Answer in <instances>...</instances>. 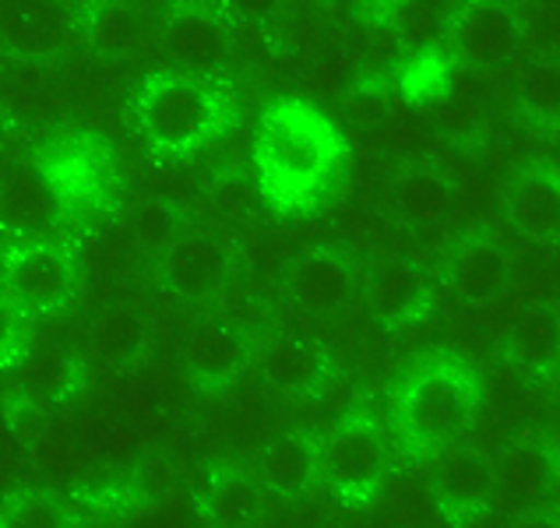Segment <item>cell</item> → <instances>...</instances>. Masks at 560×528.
<instances>
[{"label": "cell", "mask_w": 560, "mask_h": 528, "mask_svg": "<svg viewBox=\"0 0 560 528\" xmlns=\"http://www.w3.org/2000/svg\"><path fill=\"white\" fill-rule=\"evenodd\" d=\"M493 501L511 515H533L553 490V455L536 441L504 447L490 466Z\"/></svg>", "instance_id": "2e32d148"}, {"label": "cell", "mask_w": 560, "mask_h": 528, "mask_svg": "<svg viewBox=\"0 0 560 528\" xmlns=\"http://www.w3.org/2000/svg\"><path fill=\"white\" fill-rule=\"evenodd\" d=\"M504 215L511 230L525 239H553L560 230V184L547 166H525L511 176L504 195Z\"/></svg>", "instance_id": "ac0fdd59"}, {"label": "cell", "mask_w": 560, "mask_h": 528, "mask_svg": "<svg viewBox=\"0 0 560 528\" xmlns=\"http://www.w3.org/2000/svg\"><path fill=\"white\" fill-rule=\"evenodd\" d=\"M357 293L353 261L335 247H314L290 265L285 271V296H290L303 314L331 317L349 307Z\"/></svg>", "instance_id": "4fadbf2b"}, {"label": "cell", "mask_w": 560, "mask_h": 528, "mask_svg": "<svg viewBox=\"0 0 560 528\" xmlns=\"http://www.w3.org/2000/svg\"><path fill=\"white\" fill-rule=\"evenodd\" d=\"M233 109L208 74L152 71L131 92V127L159 159H184L230 131Z\"/></svg>", "instance_id": "3957f363"}, {"label": "cell", "mask_w": 560, "mask_h": 528, "mask_svg": "<svg viewBox=\"0 0 560 528\" xmlns=\"http://www.w3.org/2000/svg\"><path fill=\"white\" fill-rule=\"evenodd\" d=\"M78 290V265L71 250L54 239H19L0 265V293L25 317L57 314Z\"/></svg>", "instance_id": "5b68a950"}, {"label": "cell", "mask_w": 560, "mask_h": 528, "mask_svg": "<svg viewBox=\"0 0 560 528\" xmlns=\"http://www.w3.org/2000/svg\"><path fill=\"white\" fill-rule=\"evenodd\" d=\"M392 204L395 215L412 230H441L452 219L455 208V190L438 169L412 166L395 176L392 187Z\"/></svg>", "instance_id": "7402d4cb"}, {"label": "cell", "mask_w": 560, "mask_h": 528, "mask_svg": "<svg viewBox=\"0 0 560 528\" xmlns=\"http://www.w3.org/2000/svg\"><path fill=\"white\" fill-rule=\"evenodd\" d=\"M349 141L307 95H271L250 138V176L261 204L276 215H303L339 190Z\"/></svg>", "instance_id": "6da1fadb"}, {"label": "cell", "mask_w": 560, "mask_h": 528, "mask_svg": "<svg viewBox=\"0 0 560 528\" xmlns=\"http://www.w3.org/2000/svg\"><path fill=\"white\" fill-rule=\"evenodd\" d=\"M427 486L441 511V525H472L493 507L490 461L466 444H444L423 458Z\"/></svg>", "instance_id": "9c48e42d"}, {"label": "cell", "mask_w": 560, "mask_h": 528, "mask_svg": "<svg viewBox=\"0 0 560 528\" xmlns=\"http://www.w3.org/2000/svg\"><path fill=\"white\" fill-rule=\"evenodd\" d=\"M28 342V317L0 293V371H11L19 352Z\"/></svg>", "instance_id": "83f0119b"}, {"label": "cell", "mask_w": 560, "mask_h": 528, "mask_svg": "<svg viewBox=\"0 0 560 528\" xmlns=\"http://www.w3.org/2000/svg\"><path fill=\"white\" fill-rule=\"evenodd\" d=\"M74 43V14L63 0H0V57L39 68Z\"/></svg>", "instance_id": "ba28073f"}, {"label": "cell", "mask_w": 560, "mask_h": 528, "mask_svg": "<svg viewBox=\"0 0 560 528\" xmlns=\"http://www.w3.org/2000/svg\"><path fill=\"white\" fill-rule=\"evenodd\" d=\"M511 282V261L487 233H462L444 254V285L466 303L501 296Z\"/></svg>", "instance_id": "9a60e30c"}, {"label": "cell", "mask_w": 560, "mask_h": 528, "mask_svg": "<svg viewBox=\"0 0 560 528\" xmlns=\"http://www.w3.org/2000/svg\"><path fill=\"white\" fill-rule=\"evenodd\" d=\"M74 14V39L95 57L124 60L138 43V14L127 0H85Z\"/></svg>", "instance_id": "603a6c76"}, {"label": "cell", "mask_w": 560, "mask_h": 528, "mask_svg": "<svg viewBox=\"0 0 560 528\" xmlns=\"http://www.w3.org/2000/svg\"><path fill=\"white\" fill-rule=\"evenodd\" d=\"M508 356L533 377L550 374L557 363V317L550 310L518 317V325L508 331Z\"/></svg>", "instance_id": "cb8c5ba5"}, {"label": "cell", "mask_w": 560, "mask_h": 528, "mask_svg": "<svg viewBox=\"0 0 560 528\" xmlns=\"http://www.w3.org/2000/svg\"><path fill=\"white\" fill-rule=\"evenodd\" d=\"M141 345V328L135 321V314L109 307L95 317V325L89 328V352L92 360H100L106 366H124L135 356Z\"/></svg>", "instance_id": "484cf974"}, {"label": "cell", "mask_w": 560, "mask_h": 528, "mask_svg": "<svg viewBox=\"0 0 560 528\" xmlns=\"http://www.w3.org/2000/svg\"><path fill=\"white\" fill-rule=\"evenodd\" d=\"M14 380H19V388L36 398V402H50V406H60L74 398L82 391V384L89 377V360L82 352H71V349H60V345H28L19 352V360L11 363Z\"/></svg>", "instance_id": "e0dca14e"}, {"label": "cell", "mask_w": 560, "mask_h": 528, "mask_svg": "<svg viewBox=\"0 0 560 528\" xmlns=\"http://www.w3.org/2000/svg\"><path fill=\"white\" fill-rule=\"evenodd\" d=\"M57 212L60 201L43 166H22L0 184V226L4 230L32 236L50 226Z\"/></svg>", "instance_id": "44dd1931"}, {"label": "cell", "mask_w": 560, "mask_h": 528, "mask_svg": "<svg viewBox=\"0 0 560 528\" xmlns=\"http://www.w3.org/2000/svg\"><path fill=\"white\" fill-rule=\"evenodd\" d=\"M317 444V483L342 507H366L384 483L388 451L374 415L353 406L335 420Z\"/></svg>", "instance_id": "277c9868"}, {"label": "cell", "mask_w": 560, "mask_h": 528, "mask_svg": "<svg viewBox=\"0 0 560 528\" xmlns=\"http://www.w3.org/2000/svg\"><path fill=\"white\" fill-rule=\"evenodd\" d=\"M483 406V380L452 349L423 356L392 391V437L409 461L458 441Z\"/></svg>", "instance_id": "7a4b0ae2"}, {"label": "cell", "mask_w": 560, "mask_h": 528, "mask_svg": "<svg viewBox=\"0 0 560 528\" xmlns=\"http://www.w3.org/2000/svg\"><path fill=\"white\" fill-rule=\"evenodd\" d=\"M198 515L215 528H250L261 518L258 479L230 461H212L205 469V486L198 493Z\"/></svg>", "instance_id": "d6986e66"}, {"label": "cell", "mask_w": 560, "mask_h": 528, "mask_svg": "<svg viewBox=\"0 0 560 528\" xmlns=\"http://www.w3.org/2000/svg\"><path fill=\"white\" fill-rule=\"evenodd\" d=\"M254 331L233 317H205L187 331L180 345V366L198 395H222L250 371Z\"/></svg>", "instance_id": "52a82bcc"}, {"label": "cell", "mask_w": 560, "mask_h": 528, "mask_svg": "<svg viewBox=\"0 0 560 528\" xmlns=\"http://www.w3.org/2000/svg\"><path fill=\"white\" fill-rule=\"evenodd\" d=\"M0 525L11 528H63V511L39 490H19L0 504Z\"/></svg>", "instance_id": "4316f807"}, {"label": "cell", "mask_w": 560, "mask_h": 528, "mask_svg": "<svg viewBox=\"0 0 560 528\" xmlns=\"http://www.w3.org/2000/svg\"><path fill=\"white\" fill-rule=\"evenodd\" d=\"M363 307L381 328H412L430 314L420 268L406 258H381L363 279Z\"/></svg>", "instance_id": "5bb4252c"}, {"label": "cell", "mask_w": 560, "mask_h": 528, "mask_svg": "<svg viewBox=\"0 0 560 528\" xmlns=\"http://www.w3.org/2000/svg\"><path fill=\"white\" fill-rule=\"evenodd\" d=\"M522 19L515 0H458L447 14L444 46L458 68L498 71L518 50Z\"/></svg>", "instance_id": "8992f818"}, {"label": "cell", "mask_w": 560, "mask_h": 528, "mask_svg": "<svg viewBox=\"0 0 560 528\" xmlns=\"http://www.w3.org/2000/svg\"><path fill=\"white\" fill-rule=\"evenodd\" d=\"M250 371L282 395H322L331 377L335 363L322 342L307 339V335H271V339L254 345Z\"/></svg>", "instance_id": "7c38bea8"}, {"label": "cell", "mask_w": 560, "mask_h": 528, "mask_svg": "<svg viewBox=\"0 0 560 528\" xmlns=\"http://www.w3.org/2000/svg\"><path fill=\"white\" fill-rule=\"evenodd\" d=\"M152 275L159 290H166L173 296L215 293L233 275V250L205 230L173 233L155 254Z\"/></svg>", "instance_id": "30bf717a"}, {"label": "cell", "mask_w": 560, "mask_h": 528, "mask_svg": "<svg viewBox=\"0 0 560 528\" xmlns=\"http://www.w3.org/2000/svg\"><path fill=\"white\" fill-rule=\"evenodd\" d=\"M282 0H215V8L233 22H268L279 11Z\"/></svg>", "instance_id": "f1b7e54d"}, {"label": "cell", "mask_w": 560, "mask_h": 528, "mask_svg": "<svg viewBox=\"0 0 560 528\" xmlns=\"http://www.w3.org/2000/svg\"><path fill=\"white\" fill-rule=\"evenodd\" d=\"M522 114L536 127H553L560 117V68L553 57L529 60L515 82Z\"/></svg>", "instance_id": "d4e9b609"}, {"label": "cell", "mask_w": 560, "mask_h": 528, "mask_svg": "<svg viewBox=\"0 0 560 528\" xmlns=\"http://www.w3.org/2000/svg\"><path fill=\"white\" fill-rule=\"evenodd\" d=\"M258 483L282 501L303 497L317 486V444L307 430H282L261 447Z\"/></svg>", "instance_id": "ffe728a7"}, {"label": "cell", "mask_w": 560, "mask_h": 528, "mask_svg": "<svg viewBox=\"0 0 560 528\" xmlns=\"http://www.w3.org/2000/svg\"><path fill=\"white\" fill-rule=\"evenodd\" d=\"M163 50L177 71L212 74L230 54V19L215 4L170 0L163 11Z\"/></svg>", "instance_id": "8fae6325"}]
</instances>
